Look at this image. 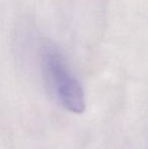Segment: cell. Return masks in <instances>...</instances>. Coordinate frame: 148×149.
Segmentation results:
<instances>
[{
    "label": "cell",
    "instance_id": "obj_1",
    "mask_svg": "<svg viewBox=\"0 0 148 149\" xmlns=\"http://www.w3.org/2000/svg\"><path fill=\"white\" fill-rule=\"evenodd\" d=\"M42 60L46 77L64 108L75 114L84 112V92L61 53L48 44L43 49Z\"/></svg>",
    "mask_w": 148,
    "mask_h": 149
}]
</instances>
